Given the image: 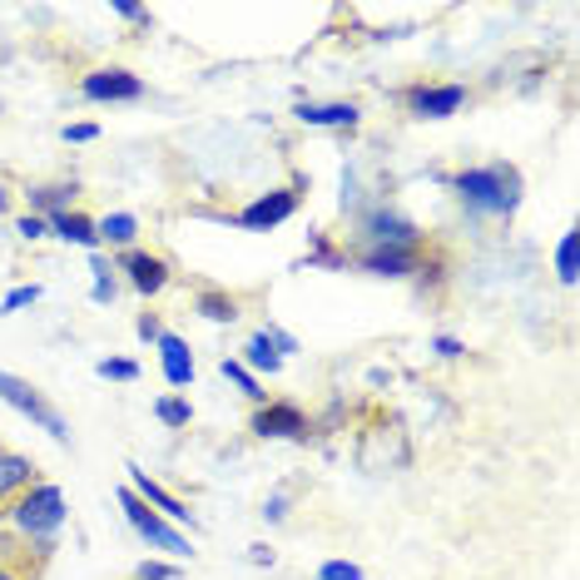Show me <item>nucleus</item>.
<instances>
[{
	"mask_svg": "<svg viewBox=\"0 0 580 580\" xmlns=\"http://www.w3.org/2000/svg\"><path fill=\"white\" fill-rule=\"evenodd\" d=\"M452 189L472 214L511 219L516 204H521V175H516V164H506V159L487 164V169H462V175L452 179Z\"/></svg>",
	"mask_w": 580,
	"mask_h": 580,
	"instance_id": "obj_1",
	"label": "nucleus"
},
{
	"mask_svg": "<svg viewBox=\"0 0 580 580\" xmlns=\"http://www.w3.org/2000/svg\"><path fill=\"white\" fill-rule=\"evenodd\" d=\"M5 516H11L15 531L30 536V541H55L70 511H65V491H60L55 481H36V487H30L11 511H5Z\"/></svg>",
	"mask_w": 580,
	"mask_h": 580,
	"instance_id": "obj_2",
	"label": "nucleus"
},
{
	"mask_svg": "<svg viewBox=\"0 0 580 580\" xmlns=\"http://www.w3.org/2000/svg\"><path fill=\"white\" fill-rule=\"evenodd\" d=\"M0 402H11L21 417H30L40 431H50L55 441H70V422L60 417L55 407L40 397V387L25 383V377H15V372H5V368H0Z\"/></svg>",
	"mask_w": 580,
	"mask_h": 580,
	"instance_id": "obj_3",
	"label": "nucleus"
},
{
	"mask_svg": "<svg viewBox=\"0 0 580 580\" xmlns=\"http://www.w3.org/2000/svg\"><path fill=\"white\" fill-rule=\"evenodd\" d=\"M119 511H125V521L134 526V531H140L150 545H159V551H169V556H179V560H184V556H194V545H189V536H184V531H175V526L164 521L159 511H154V506H144V501L134 497V491H129V487L119 491Z\"/></svg>",
	"mask_w": 580,
	"mask_h": 580,
	"instance_id": "obj_4",
	"label": "nucleus"
},
{
	"mask_svg": "<svg viewBox=\"0 0 580 580\" xmlns=\"http://www.w3.org/2000/svg\"><path fill=\"white\" fill-rule=\"evenodd\" d=\"M248 431L263 441H308L313 422L298 402H258V412L248 417Z\"/></svg>",
	"mask_w": 580,
	"mask_h": 580,
	"instance_id": "obj_5",
	"label": "nucleus"
},
{
	"mask_svg": "<svg viewBox=\"0 0 580 580\" xmlns=\"http://www.w3.org/2000/svg\"><path fill=\"white\" fill-rule=\"evenodd\" d=\"M80 94H85V100H94V105H134V100H144V80L134 70L105 65V70H90V75H85Z\"/></svg>",
	"mask_w": 580,
	"mask_h": 580,
	"instance_id": "obj_6",
	"label": "nucleus"
},
{
	"mask_svg": "<svg viewBox=\"0 0 580 580\" xmlns=\"http://www.w3.org/2000/svg\"><path fill=\"white\" fill-rule=\"evenodd\" d=\"M119 273H125L129 288L140 293V298H154V293H164V288H169V279H175L169 258L144 254V248H125V254H119Z\"/></svg>",
	"mask_w": 580,
	"mask_h": 580,
	"instance_id": "obj_7",
	"label": "nucleus"
},
{
	"mask_svg": "<svg viewBox=\"0 0 580 580\" xmlns=\"http://www.w3.org/2000/svg\"><path fill=\"white\" fill-rule=\"evenodd\" d=\"M362 233L372 239V248H407V254H422V248H427L417 223L397 219V214H387V209H372L368 219H362Z\"/></svg>",
	"mask_w": 580,
	"mask_h": 580,
	"instance_id": "obj_8",
	"label": "nucleus"
},
{
	"mask_svg": "<svg viewBox=\"0 0 580 580\" xmlns=\"http://www.w3.org/2000/svg\"><path fill=\"white\" fill-rule=\"evenodd\" d=\"M298 204H302L298 189H268V194H258L254 204L239 214V223L254 233H268V229H279V223H288L293 214H298Z\"/></svg>",
	"mask_w": 580,
	"mask_h": 580,
	"instance_id": "obj_9",
	"label": "nucleus"
},
{
	"mask_svg": "<svg viewBox=\"0 0 580 580\" xmlns=\"http://www.w3.org/2000/svg\"><path fill=\"white\" fill-rule=\"evenodd\" d=\"M402 105L417 119H447L466 105V85H412L402 94Z\"/></svg>",
	"mask_w": 580,
	"mask_h": 580,
	"instance_id": "obj_10",
	"label": "nucleus"
},
{
	"mask_svg": "<svg viewBox=\"0 0 580 580\" xmlns=\"http://www.w3.org/2000/svg\"><path fill=\"white\" fill-rule=\"evenodd\" d=\"M125 472H129V491H134V497H140L144 506H154V511H159V516H164V521L194 526V511H189L184 501H179V497H175V491H169V487H159V481H154L150 472H140V466H134V462H129Z\"/></svg>",
	"mask_w": 580,
	"mask_h": 580,
	"instance_id": "obj_11",
	"label": "nucleus"
},
{
	"mask_svg": "<svg viewBox=\"0 0 580 580\" xmlns=\"http://www.w3.org/2000/svg\"><path fill=\"white\" fill-rule=\"evenodd\" d=\"M36 487V462L21 452H0V516Z\"/></svg>",
	"mask_w": 580,
	"mask_h": 580,
	"instance_id": "obj_12",
	"label": "nucleus"
},
{
	"mask_svg": "<svg viewBox=\"0 0 580 580\" xmlns=\"http://www.w3.org/2000/svg\"><path fill=\"white\" fill-rule=\"evenodd\" d=\"M293 115H298V125H308V129H358L362 109L352 105V100H327V105H313V100H302Z\"/></svg>",
	"mask_w": 580,
	"mask_h": 580,
	"instance_id": "obj_13",
	"label": "nucleus"
},
{
	"mask_svg": "<svg viewBox=\"0 0 580 580\" xmlns=\"http://www.w3.org/2000/svg\"><path fill=\"white\" fill-rule=\"evenodd\" d=\"M358 263L368 268V273H377V279H407V273H417L422 268V254H407V248H362Z\"/></svg>",
	"mask_w": 580,
	"mask_h": 580,
	"instance_id": "obj_14",
	"label": "nucleus"
},
{
	"mask_svg": "<svg viewBox=\"0 0 580 580\" xmlns=\"http://www.w3.org/2000/svg\"><path fill=\"white\" fill-rule=\"evenodd\" d=\"M46 223H50V233H55V239H65V244H80V248H90V254H100V229H94L90 214L65 209V214H50Z\"/></svg>",
	"mask_w": 580,
	"mask_h": 580,
	"instance_id": "obj_15",
	"label": "nucleus"
},
{
	"mask_svg": "<svg viewBox=\"0 0 580 580\" xmlns=\"http://www.w3.org/2000/svg\"><path fill=\"white\" fill-rule=\"evenodd\" d=\"M159 362H164L169 387H189V383H194V352H189V343L179 333H164L159 337Z\"/></svg>",
	"mask_w": 580,
	"mask_h": 580,
	"instance_id": "obj_16",
	"label": "nucleus"
},
{
	"mask_svg": "<svg viewBox=\"0 0 580 580\" xmlns=\"http://www.w3.org/2000/svg\"><path fill=\"white\" fill-rule=\"evenodd\" d=\"M75 194H80V189L75 184H40V189H30V214H40V219H50V214H65L75 204Z\"/></svg>",
	"mask_w": 580,
	"mask_h": 580,
	"instance_id": "obj_17",
	"label": "nucleus"
},
{
	"mask_svg": "<svg viewBox=\"0 0 580 580\" xmlns=\"http://www.w3.org/2000/svg\"><path fill=\"white\" fill-rule=\"evenodd\" d=\"M194 313L198 318H209V323H239V298L223 288H204L194 298Z\"/></svg>",
	"mask_w": 580,
	"mask_h": 580,
	"instance_id": "obj_18",
	"label": "nucleus"
},
{
	"mask_svg": "<svg viewBox=\"0 0 580 580\" xmlns=\"http://www.w3.org/2000/svg\"><path fill=\"white\" fill-rule=\"evenodd\" d=\"M94 229H100V244L129 248L134 244V233H140V219H134V214H109V219H100Z\"/></svg>",
	"mask_w": 580,
	"mask_h": 580,
	"instance_id": "obj_19",
	"label": "nucleus"
},
{
	"mask_svg": "<svg viewBox=\"0 0 580 580\" xmlns=\"http://www.w3.org/2000/svg\"><path fill=\"white\" fill-rule=\"evenodd\" d=\"M244 362H248V368H258V372H268V377H273V372H283V358L273 352V343H268L263 333H254L244 343Z\"/></svg>",
	"mask_w": 580,
	"mask_h": 580,
	"instance_id": "obj_20",
	"label": "nucleus"
},
{
	"mask_svg": "<svg viewBox=\"0 0 580 580\" xmlns=\"http://www.w3.org/2000/svg\"><path fill=\"white\" fill-rule=\"evenodd\" d=\"M219 372H223V377H229L233 387H239V392L248 397V402H263V397H268L263 387H258V377H254V372H248L239 358H223V362H219Z\"/></svg>",
	"mask_w": 580,
	"mask_h": 580,
	"instance_id": "obj_21",
	"label": "nucleus"
},
{
	"mask_svg": "<svg viewBox=\"0 0 580 580\" xmlns=\"http://www.w3.org/2000/svg\"><path fill=\"white\" fill-rule=\"evenodd\" d=\"M90 273H94V293H90V298L94 302H115V268H109L105 263V254H90Z\"/></svg>",
	"mask_w": 580,
	"mask_h": 580,
	"instance_id": "obj_22",
	"label": "nucleus"
},
{
	"mask_svg": "<svg viewBox=\"0 0 580 580\" xmlns=\"http://www.w3.org/2000/svg\"><path fill=\"white\" fill-rule=\"evenodd\" d=\"M154 417H159L164 427H189V417H194V407H189L184 397H159V402H154Z\"/></svg>",
	"mask_w": 580,
	"mask_h": 580,
	"instance_id": "obj_23",
	"label": "nucleus"
},
{
	"mask_svg": "<svg viewBox=\"0 0 580 580\" xmlns=\"http://www.w3.org/2000/svg\"><path fill=\"white\" fill-rule=\"evenodd\" d=\"M94 372H100V377H109V383H140V362H129V358L94 362Z\"/></svg>",
	"mask_w": 580,
	"mask_h": 580,
	"instance_id": "obj_24",
	"label": "nucleus"
},
{
	"mask_svg": "<svg viewBox=\"0 0 580 580\" xmlns=\"http://www.w3.org/2000/svg\"><path fill=\"white\" fill-rule=\"evenodd\" d=\"M556 268H560V283H576V233H566V239H560Z\"/></svg>",
	"mask_w": 580,
	"mask_h": 580,
	"instance_id": "obj_25",
	"label": "nucleus"
},
{
	"mask_svg": "<svg viewBox=\"0 0 580 580\" xmlns=\"http://www.w3.org/2000/svg\"><path fill=\"white\" fill-rule=\"evenodd\" d=\"M318 580H368V576H362V566H352V560H323Z\"/></svg>",
	"mask_w": 580,
	"mask_h": 580,
	"instance_id": "obj_26",
	"label": "nucleus"
},
{
	"mask_svg": "<svg viewBox=\"0 0 580 580\" xmlns=\"http://www.w3.org/2000/svg\"><path fill=\"white\" fill-rule=\"evenodd\" d=\"M40 298V283H25V288H11L5 298H0V313H15V308H30V302Z\"/></svg>",
	"mask_w": 580,
	"mask_h": 580,
	"instance_id": "obj_27",
	"label": "nucleus"
},
{
	"mask_svg": "<svg viewBox=\"0 0 580 580\" xmlns=\"http://www.w3.org/2000/svg\"><path fill=\"white\" fill-rule=\"evenodd\" d=\"M184 570L179 566H164V560H144L140 570H134V580H179Z\"/></svg>",
	"mask_w": 580,
	"mask_h": 580,
	"instance_id": "obj_28",
	"label": "nucleus"
},
{
	"mask_svg": "<svg viewBox=\"0 0 580 580\" xmlns=\"http://www.w3.org/2000/svg\"><path fill=\"white\" fill-rule=\"evenodd\" d=\"M15 233H21V239H30V244H36V239H46V233H50V223L40 219V214H25V219H15Z\"/></svg>",
	"mask_w": 580,
	"mask_h": 580,
	"instance_id": "obj_29",
	"label": "nucleus"
},
{
	"mask_svg": "<svg viewBox=\"0 0 580 580\" xmlns=\"http://www.w3.org/2000/svg\"><path fill=\"white\" fill-rule=\"evenodd\" d=\"M263 337H268V343H273V352H279V358H288V352H298V337H288V333H283V327H263Z\"/></svg>",
	"mask_w": 580,
	"mask_h": 580,
	"instance_id": "obj_30",
	"label": "nucleus"
},
{
	"mask_svg": "<svg viewBox=\"0 0 580 580\" xmlns=\"http://www.w3.org/2000/svg\"><path fill=\"white\" fill-rule=\"evenodd\" d=\"M115 15L129 25H150V11H144V5H129V0H115Z\"/></svg>",
	"mask_w": 580,
	"mask_h": 580,
	"instance_id": "obj_31",
	"label": "nucleus"
},
{
	"mask_svg": "<svg viewBox=\"0 0 580 580\" xmlns=\"http://www.w3.org/2000/svg\"><path fill=\"white\" fill-rule=\"evenodd\" d=\"M134 327H140V337H144V343H159V337H164L159 313H140V323H134Z\"/></svg>",
	"mask_w": 580,
	"mask_h": 580,
	"instance_id": "obj_32",
	"label": "nucleus"
},
{
	"mask_svg": "<svg viewBox=\"0 0 580 580\" xmlns=\"http://www.w3.org/2000/svg\"><path fill=\"white\" fill-rule=\"evenodd\" d=\"M65 140H70V144H90V140H100V129H94V125H65Z\"/></svg>",
	"mask_w": 580,
	"mask_h": 580,
	"instance_id": "obj_33",
	"label": "nucleus"
},
{
	"mask_svg": "<svg viewBox=\"0 0 580 580\" xmlns=\"http://www.w3.org/2000/svg\"><path fill=\"white\" fill-rule=\"evenodd\" d=\"M288 516V497H268L263 501V521H283Z\"/></svg>",
	"mask_w": 580,
	"mask_h": 580,
	"instance_id": "obj_34",
	"label": "nucleus"
},
{
	"mask_svg": "<svg viewBox=\"0 0 580 580\" xmlns=\"http://www.w3.org/2000/svg\"><path fill=\"white\" fill-rule=\"evenodd\" d=\"M431 348H437L441 358H462V352H466V348H462V337H447V333H441L437 343H431Z\"/></svg>",
	"mask_w": 580,
	"mask_h": 580,
	"instance_id": "obj_35",
	"label": "nucleus"
},
{
	"mask_svg": "<svg viewBox=\"0 0 580 580\" xmlns=\"http://www.w3.org/2000/svg\"><path fill=\"white\" fill-rule=\"evenodd\" d=\"M273 545H248V566H273Z\"/></svg>",
	"mask_w": 580,
	"mask_h": 580,
	"instance_id": "obj_36",
	"label": "nucleus"
},
{
	"mask_svg": "<svg viewBox=\"0 0 580 580\" xmlns=\"http://www.w3.org/2000/svg\"><path fill=\"white\" fill-rule=\"evenodd\" d=\"M5 209H11V189L0 184V214H5Z\"/></svg>",
	"mask_w": 580,
	"mask_h": 580,
	"instance_id": "obj_37",
	"label": "nucleus"
}]
</instances>
